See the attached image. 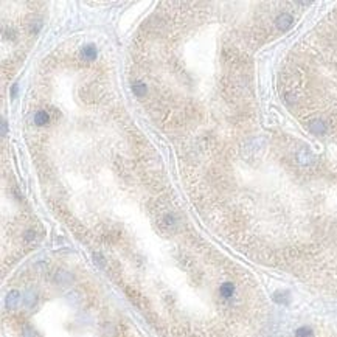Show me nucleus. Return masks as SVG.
Wrapping results in <instances>:
<instances>
[{"mask_svg":"<svg viewBox=\"0 0 337 337\" xmlns=\"http://www.w3.org/2000/svg\"><path fill=\"white\" fill-rule=\"evenodd\" d=\"M294 337H333L329 333L326 331H322V329H317V328H312V326H303L300 329L295 331Z\"/></svg>","mask_w":337,"mask_h":337,"instance_id":"nucleus-1","label":"nucleus"},{"mask_svg":"<svg viewBox=\"0 0 337 337\" xmlns=\"http://www.w3.org/2000/svg\"><path fill=\"white\" fill-rule=\"evenodd\" d=\"M48 121H50V114H48L47 110H39V112H36V115H34V125H38V126H45V125H48Z\"/></svg>","mask_w":337,"mask_h":337,"instance_id":"nucleus-2","label":"nucleus"},{"mask_svg":"<svg viewBox=\"0 0 337 337\" xmlns=\"http://www.w3.org/2000/svg\"><path fill=\"white\" fill-rule=\"evenodd\" d=\"M81 53H83V56H84L85 59H93L96 56V48L93 45H85V47H83Z\"/></svg>","mask_w":337,"mask_h":337,"instance_id":"nucleus-3","label":"nucleus"},{"mask_svg":"<svg viewBox=\"0 0 337 337\" xmlns=\"http://www.w3.org/2000/svg\"><path fill=\"white\" fill-rule=\"evenodd\" d=\"M132 90H134V93H135L137 96L146 95V85L143 84V83H140V81H135V83L132 84Z\"/></svg>","mask_w":337,"mask_h":337,"instance_id":"nucleus-4","label":"nucleus"}]
</instances>
